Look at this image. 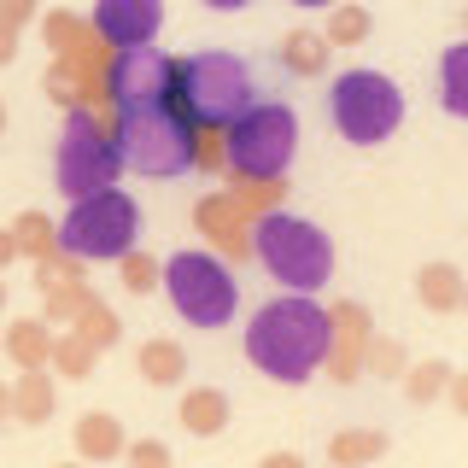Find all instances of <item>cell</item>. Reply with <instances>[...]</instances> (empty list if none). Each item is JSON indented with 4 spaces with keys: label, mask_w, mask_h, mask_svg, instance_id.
Here are the masks:
<instances>
[{
    "label": "cell",
    "mask_w": 468,
    "mask_h": 468,
    "mask_svg": "<svg viewBox=\"0 0 468 468\" xmlns=\"http://www.w3.org/2000/svg\"><path fill=\"white\" fill-rule=\"evenodd\" d=\"M328 346H334V316L322 311L311 292H275L246 322V357H252V369L282 380V387H304L328 363Z\"/></svg>",
    "instance_id": "cell-1"
},
{
    "label": "cell",
    "mask_w": 468,
    "mask_h": 468,
    "mask_svg": "<svg viewBox=\"0 0 468 468\" xmlns=\"http://www.w3.org/2000/svg\"><path fill=\"white\" fill-rule=\"evenodd\" d=\"M246 234H252V258L263 263V275L282 282L287 292H316L334 275V240L311 223V217L258 211Z\"/></svg>",
    "instance_id": "cell-2"
},
{
    "label": "cell",
    "mask_w": 468,
    "mask_h": 468,
    "mask_svg": "<svg viewBox=\"0 0 468 468\" xmlns=\"http://www.w3.org/2000/svg\"><path fill=\"white\" fill-rule=\"evenodd\" d=\"M299 153V112L282 100H252L223 129V165L240 182H282Z\"/></svg>",
    "instance_id": "cell-3"
},
{
    "label": "cell",
    "mask_w": 468,
    "mask_h": 468,
    "mask_svg": "<svg viewBox=\"0 0 468 468\" xmlns=\"http://www.w3.org/2000/svg\"><path fill=\"white\" fill-rule=\"evenodd\" d=\"M117 153L141 176H187L199 158V123L176 106H129L117 112Z\"/></svg>",
    "instance_id": "cell-4"
},
{
    "label": "cell",
    "mask_w": 468,
    "mask_h": 468,
    "mask_svg": "<svg viewBox=\"0 0 468 468\" xmlns=\"http://www.w3.org/2000/svg\"><path fill=\"white\" fill-rule=\"evenodd\" d=\"M135 240H141V205L123 187L70 199L65 223H58V252L77 263H117L123 252H135Z\"/></svg>",
    "instance_id": "cell-5"
},
{
    "label": "cell",
    "mask_w": 468,
    "mask_h": 468,
    "mask_svg": "<svg viewBox=\"0 0 468 468\" xmlns=\"http://www.w3.org/2000/svg\"><path fill=\"white\" fill-rule=\"evenodd\" d=\"M170 106L194 117L199 129H229L234 117L252 106V70L234 53H194L176 58V94Z\"/></svg>",
    "instance_id": "cell-6"
},
{
    "label": "cell",
    "mask_w": 468,
    "mask_h": 468,
    "mask_svg": "<svg viewBox=\"0 0 468 468\" xmlns=\"http://www.w3.org/2000/svg\"><path fill=\"white\" fill-rule=\"evenodd\" d=\"M158 287H165L170 311L187 328H223L234 316V304H240V282H234V270L217 252H170Z\"/></svg>",
    "instance_id": "cell-7"
},
{
    "label": "cell",
    "mask_w": 468,
    "mask_h": 468,
    "mask_svg": "<svg viewBox=\"0 0 468 468\" xmlns=\"http://www.w3.org/2000/svg\"><path fill=\"white\" fill-rule=\"evenodd\" d=\"M328 112H334V129L351 141V146H380L399 135L404 123V94L387 70H340L328 88Z\"/></svg>",
    "instance_id": "cell-8"
},
{
    "label": "cell",
    "mask_w": 468,
    "mask_h": 468,
    "mask_svg": "<svg viewBox=\"0 0 468 468\" xmlns=\"http://www.w3.org/2000/svg\"><path fill=\"white\" fill-rule=\"evenodd\" d=\"M117 170H123L117 135L100 123L94 106H70V112H65V135H58V158H53L58 194H70V199L100 194V187L117 182Z\"/></svg>",
    "instance_id": "cell-9"
},
{
    "label": "cell",
    "mask_w": 468,
    "mask_h": 468,
    "mask_svg": "<svg viewBox=\"0 0 468 468\" xmlns=\"http://www.w3.org/2000/svg\"><path fill=\"white\" fill-rule=\"evenodd\" d=\"M106 94L117 100V112L129 106H170L176 94V58L158 48H117L106 70Z\"/></svg>",
    "instance_id": "cell-10"
},
{
    "label": "cell",
    "mask_w": 468,
    "mask_h": 468,
    "mask_svg": "<svg viewBox=\"0 0 468 468\" xmlns=\"http://www.w3.org/2000/svg\"><path fill=\"white\" fill-rule=\"evenodd\" d=\"M165 29V0H94V36L112 48H153Z\"/></svg>",
    "instance_id": "cell-11"
},
{
    "label": "cell",
    "mask_w": 468,
    "mask_h": 468,
    "mask_svg": "<svg viewBox=\"0 0 468 468\" xmlns=\"http://www.w3.org/2000/svg\"><path fill=\"white\" fill-rule=\"evenodd\" d=\"M334 346H328V375L334 380H357V363L369 351V316L363 304H334Z\"/></svg>",
    "instance_id": "cell-12"
},
{
    "label": "cell",
    "mask_w": 468,
    "mask_h": 468,
    "mask_svg": "<svg viewBox=\"0 0 468 468\" xmlns=\"http://www.w3.org/2000/svg\"><path fill=\"white\" fill-rule=\"evenodd\" d=\"M199 229L217 240V252H234V258L252 252V234L240 223V199L234 194H205L199 199Z\"/></svg>",
    "instance_id": "cell-13"
},
{
    "label": "cell",
    "mask_w": 468,
    "mask_h": 468,
    "mask_svg": "<svg viewBox=\"0 0 468 468\" xmlns=\"http://www.w3.org/2000/svg\"><path fill=\"white\" fill-rule=\"evenodd\" d=\"M463 270L457 263H421L416 270V299L428 304V311H439V316H451V311H463Z\"/></svg>",
    "instance_id": "cell-14"
},
{
    "label": "cell",
    "mask_w": 468,
    "mask_h": 468,
    "mask_svg": "<svg viewBox=\"0 0 468 468\" xmlns=\"http://www.w3.org/2000/svg\"><path fill=\"white\" fill-rule=\"evenodd\" d=\"M182 428L187 433H199V439H217L229 428V399L217 387H187V399H182Z\"/></svg>",
    "instance_id": "cell-15"
},
{
    "label": "cell",
    "mask_w": 468,
    "mask_h": 468,
    "mask_svg": "<svg viewBox=\"0 0 468 468\" xmlns=\"http://www.w3.org/2000/svg\"><path fill=\"white\" fill-rule=\"evenodd\" d=\"M6 357L18 363V369H48V363H53V334H48V322H36V316L12 322V328H6Z\"/></svg>",
    "instance_id": "cell-16"
},
{
    "label": "cell",
    "mask_w": 468,
    "mask_h": 468,
    "mask_svg": "<svg viewBox=\"0 0 468 468\" xmlns=\"http://www.w3.org/2000/svg\"><path fill=\"white\" fill-rule=\"evenodd\" d=\"M135 369L153 380V387H176V380H187V351L176 340H141Z\"/></svg>",
    "instance_id": "cell-17"
},
{
    "label": "cell",
    "mask_w": 468,
    "mask_h": 468,
    "mask_svg": "<svg viewBox=\"0 0 468 468\" xmlns=\"http://www.w3.org/2000/svg\"><path fill=\"white\" fill-rule=\"evenodd\" d=\"M328 36L322 29H292V36H282V65L292 70V77H322L328 70Z\"/></svg>",
    "instance_id": "cell-18"
},
{
    "label": "cell",
    "mask_w": 468,
    "mask_h": 468,
    "mask_svg": "<svg viewBox=\"0 0 468 468\" xmlns=\"http://www.w3.org/2000/svg\"><path fill=\"white\" fill-rule=\"evenodd\" d=\"M77 451L94 463H112L117 451H123V428H117V416H106V410H88V416L77 421Z\"/></svg>",
    "instance_id": "cell-19"
},
{
    "label": "cell",
    "mask_w": 468,
    "mask_h": 468,
    "mask_svg": "<svg viewBox=\"0 0 468 468\" xmlns=\"http://www.w3.org/2000/svg\"><path fill=\"white\" fill-rule=\"evenodd\" d=\"M439 106L451 117H468V41L445 48V58H439Z\"/></svg>",
    "instance_id": "cell-20"
},
{
    "label": "cell",
    "mask_w": 468,
    "mask_h": 468,
    "mask_svg": "<svg viewBox=\"0 0 468 468\" xmlns=\"http://www.w3.org/2000/svg\"><path fill=\"white\" fill-rule=\"evenodd\" d=\"M53 416V380L48 369H24V380L12 387V421H48Z\"/></svg>",
    "instance_id": "cell-21"
},
{
    "label": "cell",
    "mask_w": 468,
    "mask_h": 468,
    "mask_svg": "<svg viewBox=\"0 0 468 468\" xmlns=\"http://www.w3.org/2000/svg\"><path fill=\"white\" fill-rule=\"evenodd\" d=\"M380 451H387V433H375V428H351V433H334L328 463H334V468H363V463H375Z\"/></svg>",
    "instance_id": "cell-22"
},
{
    "label": "cell",
    "mask_w": 468,
    "mask_h": 468,
    "mask_svg": "<svg viewBox=\"0 0 468 468\" xmlns=\"http://www.w3.org/2000/svg\"><path fill=\"white\" fill-rule=\"evenodd\" d=\"M12 240H18V252H24V258H36V263L58 252V229H53L41 211H24L18 223H12Z\"/></svg>",
    "instance_id": "cell-23"
},
{
    "label": "cell",
    "mask_w": 468,
    "mask_h": 468,
    "mask_svg": "<svg viewBox=\"0 0 468 468\" xmlns=\"http://www.w3.org/2000/svg\"><path fill=\"white\" fill-rule=\"evenodd\" d=\"M70 322H77V334H82V340L94 346V351H112V346H117V316H112V304H100V299H94V292L82 299V311L70 316Z\"/></svg>",
    "instance_id": "cell-24"
},
{
    "label": "cell",
    "mask_w": 468,
    "mask_h": 468,
    "mask_svg": "<svg viewBox=\"0 0 468 468\" xmlns=\"http://www.w3.org/2000/svg\"><path fill=\"white\" fill-rule=\"evenodd\" d=\"M445 380H451V363L428 357V363H416V369H404V399L410 404H433L439 392H445Z\"/></svg>",
    "instance_id": "cell-25"
},
{
    "label": "cell",
    "mask_w": 468,
    "mask_h": 468,
    "mask_svg": "<svg viewBox=\"0 0 468 468\" xmlns=\"http://www.w3.org/2000/svg\"><path fill=\"white\" fill-rule=\"evenodd\" d=\"M322 36H328V48H357V41H369V12L363 6H334Z\"/></svg>",
    "instance_id": "cell-26"
},
{
    "label": "cell",
    "mask_w": 468,
    "mask_h": 468,
    "mask_svg": "<svg viewBox=\"0 0 468 468\" xmlns=\"http://www.w3.org/2000/svg\"><path fill=\"white\" fill-rule=\"evenodd\" d=\"M94 357H100V351L88 346L82 334H65V340H53V363H58V369H65L70 380H82L88 369H94Z\"/></svg>",
    "instance_id": "cell-27"
},
{
    "label": "cell",
    "mask_w": 468,
    "mask_h": 468,
    "mask_svg": "<svg viewBox=\"0 0 468 468\" xmlns=\"http://www.w3.org/2000/svg\"><path fill=\"white\" fill-rule=\"evenodd\" d=\"M41 36H48V48L58 53V58H77L82 48H77V41L88 36V29L77 24V18H70V12H53V18L48 24H41Z\"/></svg>",
    "instance_id": "cell-28"
},
{
    "label": "cell",
    "mask_w": 468,
    "mask_h": 468,
    "mask_svg": "<svg viewBox=\"0 0 468 468\" xmlns=\"http://www.w3.org/2000/svg\"><path fill=\"white\" fill-rule=\"evenodd\" d=\"M117 263H123V287H129V292H153L158 275H165V263L146 258V252H123Z\"/></svg>",
    "instance_id": "cell-29"
},
{
    "label": "cell",
    "mask_w": 468,
    "mask_h": 468,
    "mask_svg": "<svg viewBox=\"0 0 468 468\" xmlns=\"http://www.w3.org/2000/svg\"><path fill=\"white\" fill-rule=\"evenodd\" d=\"M363 357H369L375 369H387V375H404V351L392 340H375V334H369V351H363Z\"/></svg>",
    "instance_id": "cell-30"
},
{
    "label": "cell",
    "mask_w": 468,
    "mask_h": 468,
    "mask_svg": "<svg viewBox=\"0 0 468 468\" xmlns=\"http://www.w3.org/2000/svg\"><path fill=\"white\" fill-rule=\"evenodd\" d=\"M129 468H170V451L158 445V439H141V445L129 451Z\"/></svg>",
    "instance_id": "cell-31"
},
{
    "label": "cell",
    "mask_w": 468,
    "mask_h": 468,
    "mask_svg": "<svg viewBox=\"0 0 468 468\" xmlns=\"http://www.w3.org/2000/svg\"><path fill=\"white\" fill-rule=\"evenodd\" d=\"M445 392H451V404H457L463 416H468V375H451V380H445Z\"/></svg>",
    "instance_id": "cell-32"
},
{
    "label": "cell",
    "mask_w": 468,
    "mask_h": 468,
    "mask_svg": "<svg viewBox=\"0 0 468 468\" xmlns=\"http://www.w3.org/2000/svg\"><path fill=\"white\" fill-rule=\"evenodd\" d=\"M258 468H304L299 457H292V451H270V457H263Z\"/></svg>",
    "instance_id": "cell-33"
},
{
    "label": "cell",
    "mask_w": 468,
    "mask_h": 468,
    "mask_svg": "<svg viewBox=\"0 0 468 468\" xmlns=\"http://www.w3.org/2000/svg\"><path fill=\"white\" fill-rule=\"evenodd\" d=\"M12 258H18V240H12V229H0V270H6Z\"/></svg>",
    "instance_id": "cell-34"
},
{
    "label": "cell",
    "mask_w": 468,
    "mask_h": 468,
    "mask_svg": "<svg viewBox=\"0 0 468 468\" xmlns=\"http://www.w3.org/2000/svg\"><path fill=\"white\" fill-rule=\"evenodd\" d=\"M12 36H18V29H6V24H0V65L12 58Z\"/></svg>",
    "instance_id": "cell-35"
},
{
    "label": "cell",
    "mask_w": 468,
    "mask_h": 468,
    "mask_svg": "<svg viewBox=\"0 0 468 468\" xmlns=\"http://www.w3.org/2000/svg\"><path fill=\"white\" fill-rule=\"evenodd\" d=\"M211 12H240V6H252V0H205Z\"/></svg>",
    "instance_id": "cell-36"
},
{
    "label": "cell",
    "mask_w": 468,
    "mask_h": 468,
    "mask_svg": "<svg viewBox=\"0 0 468 468\" xmlns=\"http://www.w3.org/2000/svg\"><path fill=\"white\" fill-rule=\"evenodd\" d=\"M12 421V387H0V428Z\"/></svg>",
    "instance_id": "cell-37"
},
{
    "label": "cell",
    "mask_w": 468,
    "mask_h": 468,
    "mask_svg": "<svg viewBox=\"0 0 468 468\" xmlns=\"http://www.w3.org/2000/svg\"><path fill=\"white\" fill-rule=\"evenodd\" d=\"M292 6H334V0H292Z\"/></svg>",
    "instance_id": "cell-38"
},
{
    "label": "cell",
    "mask_w": 468,
    "mask_h": 468,
    "mask_svg": "<svg viewBox=\"0 0 468 468\" xmlns=\"http://www.w3.org/2000/svg\"><path fill=\"white\" fill-rule=\"evenodd\" d=\"M0 304H6V282H0Z\"/></svg>",
    "instance_id": "cell-39"
},
{
    "label": "cell",
    "mask_w": 468,
    "mask_h": 468,
    "mask_svg": "<svg viewBox=\"0 0 468 468\" xmlns=\"http://www.w3.org/2000/svg\"><path fill=\"white\" fill-rule=\"evenodd\" d=\"M58 468H82V463H58Z\"/></svg>",
    "instance_id": "cell-40"
},
{
    "label": "cell",
    "mask_w": 468,
    "mask_h": 468,
    "mask_svg": "<svg viewBox=\"0 0 468 468\" xmlns=\"http://www.w3.org/2000/svg\"><path fill=\"white\" fill-rule=\"evenodd\" d=\"M0 123H6V112H0Z\"/></svg>",
    "instance_id": "cell-41"
},
{
    "label": "cell",
    "mask_w": 468,
    "mask_h": 468,
    "mask_svg": "<svg viewBox=\"0 0 468 468\" xmlns=\"http://www.w3.org/2000/svg\"><path fill=\"white\" fill-rule=\"evenodd\" d=\"M463 24H468V12H463Z\"/></svg>",
    "instance_id": "cell-42"
}]
</instances>
